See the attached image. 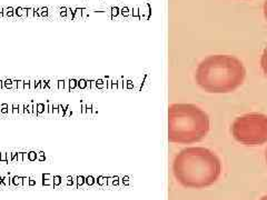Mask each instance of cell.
Masks as SVG:
<instances>
[{"label": "cell", "instance_id": "obj_1", "mask_svg": "<svg viewBox=\"0 0 267 200\" xmlns=\"http://www.w3.org/2000/svg\"><path fill=\"white\" fill-rule=\"evenodd\" d=\"M173 172L182 187L203 189L218 180L221 163L212 150L204 147H187L175 157Z\"/></svg>", "mask_w": 267, "mask_h": 200}, {"label": "cell", "instance_id": "obj_2", "mask_svg": "<svg viewBox=\"0 0 267 200\" xmlns=\"http://www.w3.org/2000/svg\"><path fill=\"white\" fill-rule=\"evenodd\" d=\"M246 69L240 60L230 55H212L196 69V82L209 94H229L243 85Z\"/></svg>", "mask_w": 267, "mask_h": 200}, {"label": "cell", "instance_id": "obj_3", "mask_svg": "<svg viewBox=\"0 0 267 200\" xmlns=\"http://www.w3.org/2000/svg\"><path fill=\"white\" fill-rule=\"evenodd\" d=\"M168 139L179 145H190L207 136L208 115L193 103H174L168 109Z\"/></svg>", "mask_w": 267, "mask_h": 200}, {"label": "cell", "instance_id": "obj_4", "mask_svg": "<svg viewBox=\"0 0 267 200\" xmlns=\"http://www.w3.org/2000/svg\"><path fill=\"white\" fill-rule=\"evenodd\" d=\"M230 130L234 139L243 145L262 146L267 142V116L252 112L237 117Z\"/></svg>", "mask_w": 267, "mask_h": 200}, {"label": "cell", "instance_id": "obj_5", "mask_svg": "<svg viewBox=\"0 0 267 200\" xmlns=\"http://www.w3.org/2000/svg\"><path fill=\"white\" fill-rule=\"evenodd\" d=\"M260 68L263 70L264 75L267 77V47L264 49V52L260 58Z\"/></svg>", "mask_w": 267, "mask_h": 200}, {"label": "cell", "instance_id": "obj_6", "mask_svg": "<svg viewBox=\"0 0 267 200\" xmlns=\"http://www.w3.org/2000/svg\"><path fill=\"white\" fill-rule=\"evenodd\" d=\"M43 178V186H51L54 187V177L50 174H43L41 176Z\"/></svg>", "mask_w": 267, "mask_h": 200}, {"label": "cell", "instance_id": "obj_7", "mask_svg": "<svg viewBox=\"0 0 267 200\" xmlns=\"http://www.w3.org/2000/svg\"><path fill=\"white\" fill-rule=\"evenodd\" d=\"M10 186H13V187H21L22 186V177L21 176H15V177H12V178H11Z\"/></svg>", "mask_w": 267, "mask_h": 200}, {"label": "cell", "instance_id": "obj_8", "mask_svg": "<svg viewBox=\"0 0 267 200\" xmlns=\"http://www.w3.org/2000/svg\"><path fill=\"white\" fill-rule=\"evenodd\" d=\"M27 13H28V9L27 8H22V7H18V8L15 9V16L17 17H27Z\"/></svg>", "mask_w": 267, "mask_h": 200}, {"label": "cell", "instance_id": "obj_9", "mask_svg": "<svg viewBox=\"0 0 267 200\" xmlns=\"http://www.w3.org/2000/svg\"><path fill=\"white\" fill-rule=\"evenodd\" d=\"M66 185L68 187H72L74 185L77 187V177H72V176H68L66 178Z\"/></svg>", "mask_w": 267, "mask_h": 200}, {"label": "cell", "instance_id": "obj_10", "mask_svg": "<svg viewBox=\"0 0 267 200\" xmlns=\"http://www.w3.org/2000/svg\"><path fill=\"white\" fill-rule=\"evenodd\" d=\"M15 16V8L7 7L4 8V17H13Z\"/></svg>", "mask_w": 267, "mask_h": 200}, {"label": "cell", "instance_id": "obj_11", "mask_svg": "<svg viewBox=\"0 0 267 200\" xmlns=\"http://www.w3.org/2000/svg\"><path fill=\"white\" fill-rule=\"evenodd\" d=\"M36 11H37L39 17H47V16H48V8H47V7L37 8L36 9Z\"/></svg>", "mask_w": 267, "mask_h": 200}, {"label": "cell", "instance_id": "obj_12", "mask_svg": "<svg viewBox=\"0 0 267 200\" xmlns=\"http://www.w3.org/2000/svg\"><path fill=\"white\" fill-rule=\"evenodd\" d=\"M62 182V177L61 176H54V188L59 187Z\"/></svg>", "mask_w": 267, "mask_h": 200}, {"label": "cell", "instance_id": "obj_13", "mask_svg": "<svg viewBox=\"0 0 267 200\" xmlns=\"http://www.w3.org/2000/svg\"><path fill=\"white\" fill-rule=\"evenodd\" d=\"M1 179H2V186H6V187H10L11 177H9V176H4V177H1Z\"/></svg>", "mask_w": 267, "mask_h": 200}, {"label": "cell", "instance_id": "obj_14", "mask_svg": "<svg viewBox=\"0 0 267 200\" xmlns=\"http://www.w3.org/2000/svg\"><path fill=\"white\" fill-rule=\"evenodd\" d=\"M2 88H6V89H11V88H12V79H9V78H7V79L4 81V86H2Z\"/></svg>", "mask_w": 267, "mask_h": 200}, {"label": "cell", "instance_id": "obj_15", "mask_svg": "<svg viewBox=\"0 0 267 200\" xmlns=\"http://www.w3.org/2000/svg\"><path fill=\"white\" fill-rule=\"evenodd\" d=\"M82 17V9L81 8H76L74 9V19Z\"/></svg>", "mask_w": 267, "mask_h": 200}, {"label": "cell", "instance_id": "obj_16", "mask_svg": "<svg viewBox=\"0 0 267 200\" xmlns=\"http://www.w3.org/2000/svg\"><path fill=\"white\" fill-rule=\"evenodd\" d=\"M86 82H87V80H85V79H79V80H77V88H79V89H85Z\"/></svg>", "mask_w": 267, "mask_h": 200}, {"label": "cell", "instance_id": "obj_17", "mask_svg": "<svg viewBox=\"0 0 267 200\" xmlns=\"http://www.w3.org/2000/svg\"><path fill=\"white\" fill-rule=\"evenodd\" d=\"M85 183V177L84 176H77V188H80Z\"/></svg>", "mask_w": 267, "mask_h": 200}, {"label": "cell", "instance_id": "obj_18", "mask_svg": "<svg viewBox=\"0 0 267 200\" xmlns=\"http://www.w3.org/2000/svg\"><path fill=\"white\" fill-rule=\"evenodd\" d=\"M77 88V79H69V90L76 89Z\"/></svg>", "mask_w": 267, "mask_h": 200}, {"label": "cell", "instance_id": "obj_19", "mask_svg": "<svg viewBox=\"0 0 267 200\" xmlns=\"http://www.w3.org/2000/svg\"><path fill=\"white\" fill-rule=\"evenodd\" d=\"M28 160H29V161H35V160H37V153H36V151H29V152H28Z\"/></svg>", "mask_w": 267, "mask_h": 200}, {"label": "cell", "instance_id": "obj_20", "mask_svg": "<svg viewBox=\"0 0 267 200\" xmlns=\"http://www.w3.org/2000/svg\"><path fill=\"white\" fill-rule=\"evenodd\" d=\"M66 107L67 106H62V105H58V115L64 117L65 116V111H66Z\"/></svg>", "mask_w": 267, "mask_h": 200}, {"label": "cell", "instance_id": "obj_21", "mask_svg": "<svg viewBox=\"0 0 267 200\" xmlns=\"http://www.w3.org/2000/svg\"><path fill=\"white\" fill-rule=\"evenodd\" d=\"M37 111H38V116L43 115V111H45L43 103H37Z\"/></svg>", "mask_w": 267, "mask_h": 200}, {"label": "cell", "instance_id": "obj_22", "mask_svg": "<svg viewBox=\"0 0 267 200\" xmlns=\"http://www.w3.org/2000/svg\"><path fill=\"white\" fill-rule=\"evenodd\" d=\"M12 115H19V103H12Z\"/></svg>", "mask_w": 267, "mask_h": 200}, {"label": "cell", "instance_id": "obj_23", "mask_svg": "<svg viewBox=\"0 0 267 200\" xmlns=\"http://www.w3.org/2000/svg\"><path fill=\"white\" fill-rule=\"evenodd\" d=\"M37 160L38 161H45L46 160V157H45V152L43 151H39L37 153Z\"/></svg>", "mask_w": 267, "mask_h": 200}, {"label": "cell", "instance_id": "obj_24", "mask_svg": "<svg viewBox=\"0 0 267 200\" xmlns=\"http://www.w3.org/2000/svg\"><path fill=\"white\" fill-rule=\"evenodd\" d=\"M57 88H58L59 90H64L65 89V79L57 81Z\"/></svg>", "mask_w": 267, "mask_h": 200}, {"label": "cell", "instance_id": "obj_25", "mask_svg": "<svg viewBox=\"0 0 267 200\" xmlns=\"http://www.w3.org/2000/svg\"><path fill=\"white\" fill-rule=\"evenodd\" d=\"M30 177H22V187H29Z\"/></svg>", "mask_w": 267, "mask_h": 200}, {"label": "cell", "instance_id": "obj_26", "mask_svg": "<svg viewBox=\"0 0 267 200\" xmlns=\"http://www.w3.org/2000/svg\"><path fill=\"white\" fill-rule=\"evenodd\" d=\"M23 90H30V79L23 80Z\"/></svg>", "mask_w": 267, "mask_h": 200}, {"label": "cell", "instance_id": "obj_27", "mask_svg": "<svg viewBox=\"0 0 267 200\" xmlns=\"http://www.w3.org/2000/svg\"><path fill=\"white\" fill-rule=\"evenodd\" d=\"M28 9V13H27V17L28 18H32L35 17V8L30 7V8H27Z\"/></svg>", "mask_w": 267, "mask_h": 200}, {"label": "cell", "instance_id": "obj_28", "mask_svg": "<svg viewBox=\"0 0 267 200\" xmlns=\"http://www.w3.org/2000/svg\"><path fill=\"white\" fill-rule=\"evenodd\" d=\"M59 13H60V16L61 17H67V8L66 7H61V8L59 9Z\"/></svg>", "mask_w": 267, "mask_h": 200}, {"label": "cell", "instance_id": "obj_29", "mask_svg": "<svg viewBox=\"0 0 267 200\" xmlns=\"http://www.w3.org/2000/svg\"><path fill=\"white\" fill-rule=\"evenodd\" d=\"M70 116H71V109H70V106H67V107H66V111H65V116H64V117L68 118V117H70Z\"/></svg>", "mask_w": 267, "mask_h": 200}, {"label": "cell", "instance_id": "obj_30", "mask_svg": "<svg viewBox=\"0 0 267 200\" xmlns=\"http://www.w3.org/2000/svg\"><path fill=\"white\" fill-rule=\"evenodd\" d=\"M85 182L88 185V186H91L93 183V178L91 177V176H89V177H87V178H85Z\"/></svg>", "mask_w": 267, "mask_h": 200}, {"label": "cell", "instance_id": "obj_31", "mask_svg": "<svg viewBox=\"0 0 267 200\" xmlns=\"http://www.w3.org/2000/svg\"><path fill=\"white\" fill-rule=\"evenodd\" d=\"M27 110H28V113H29V115H32V110H34V107H32V100L28 103V106H27Z\"/></svg>", "mask_w": 267, "mask_h": 200}, {"label": "cell", "instance_id": "obj_32", "mask_svg": "<svg viewBox=\"0 0 267 200\" xmlns=\"http://www.w3.org/2000/svg\"><path fill=\"white\" fill-rule=\"evenodd\" d=\"M67 17H69L70 19H74V9L67 8Z\"/></svg>", "mask_w": 267, "mask_h": 200}, {"label": "cell", "instance_id": "obj_33", "mask_svg": "<svg viewBox=\"0 0 267 200\" xmlns=\"http://www.w3.org/2000/svg\"><path fill=\"white\" fill-rule=\"evenodd\" d=\"M1 112L2 113H8V105L7 103H2L1 105Z\"/></svg>", "mask_w": 267, "mask_h": 200}, {"label": "cell", "instance_id": "obj_34", "mask_svg": "<svg viewBox=\"0 0 267 200\" xmlns=\"http://www.w3.org/2000/svg\"><path fill=\"white\" fill-rule=\"evenodd\" d=\"M32 107H34V110H32V115L38 116V111H37V102L32 100Z\"/></svg>", "mask_w": 267, "mask_h": 200}, {"label": "cell", "instance_id": "obj_35", "mask_svg": "<svg viewBox=\"0 0 267 200\" xmlns=\"http://www.w3.org/2000/svg\"><path fill=\"white\" fill-rule=\"evenodd\" d=\"M0 161L7 162V152H1V153H0Z\"/></svg>", "mask_w": 267, "mask_h": 200}, {"label": "cell", "instance_id": "obj_36", "mask_svg": "<svg viewBox=\"0 0 267 200\" xmlns=\"http://www.w3.org/2000/svg\"><path fill=\"white\" fill-rule=\"evenodd\" d=\"M36 89V80L30 79V90H35Z\"/></svg>", "mask_w": 267, "mask_h": 200}, {"label": "cell", "instance_id": "obj_37", "mask_svg": "<svg viewBox=\"0 0 267 200\" xmlns=\"http://www.w3.org/2000/svg\"><path fill=\"white\" fill-rule=\"evenodd\" d=\"M23 111H25V105L19 103V115H23Z\"/></svg>", "mask_w": 267, "mask_h": 200}, {"label": "cell", "instance_id": "obj_38", "mask_svg": "<svg viewBox=\"0 0 267 200\" xmlns=\"http://www.w3.org/2000/svg\"><path fill=\"white\" fill-rule=\"evenodd\" d=\"M17 162H23L22 152H18V155H17Z\"/></svg>", "mask_w": 267, "mask_h": 200}, {"label": "cell", "instance_id": "obj_39", "mask_svg": "<svg viewBox=\"0 0 267 200\" xmlns=\"http://www.w3.org/2000/svg\"><path fill=\"white\" fill-rule=\"evenodd\" d=\"M36 186V179L34 177H30V180H29V187H34Z\"/></svg>", "mask_w": 267, "mask_h": 200}, {"label": "cell", "instance_id": "obj_40", "mask_svg": "<svg viewBox=\"0 0 267 200\" xmlns=\"http://www.w3.org/2000/svg\"><path fill=\"white\" fill-rule=\"evenodd\" d=\"M17 89L23 90V80H18V87Z\"/></svg>", "mask_w": 267, "mask_h": 200}, {"label": "cell", "instance_id": "obj_41", "mask_svg": "<svg viewBox=\"0 0 267 200\" xmlns=\"http://www.w3.org/2000/svg\"><path fill=\"white\" fill-rule=\"evenodd\" d=\"M54 87V81L52 80H47V88L46 89H51Z\"/></svg>", "mask_w": 267, "mask_h": 200}, {"label": "cell", "instance_id": "obj_42", "mask_svg": "<svg viewBox=\"0 0 267 200\" xmlns=\"http://www.w3.org/2000/svg\"><path fill=\"white\" fill-rule=\"evenodd\" d=\"M263 10H264V16H265V18H266V20H267V0H265Z\"/></svg>", "mask_w": 267, "mask_h": 200}, {"label": "cell", "instance_id": "obj_43", "mask_svg": "<svg viewBox=\"0 0 267 200\" xmlns=\"http://www.w3.org/2000/svg\"><path fill=\"white\" fill-rule=\"evenodd\" d=\"M52 110H54V105L49 101V107H48V113L49 115H52Z\"/></svg>", "mask_w": 267, "mask_h": 200}, {"label": "cell", "instance_id": "obj_44", "mask_svg": "<svg viewBox=\"0 0 267 200\" xmlns=\"http://www.w3.org/2000/svg\"><path fill=\"white\" fill-rule=\"evenodd\" d=\"M7 162H12V156H11V152H7Z\"/></svg>", "mask_w": 267, "mask_h": 200}, {"label": "cell", "instance_id": "obj_45", "mask_svg": "<svg viewBox=\"0 0 267 200\" xmlns=\"http://www.w3.org/2000/svg\"><path fill=\"white\" fill-rule=\"evenodd\" d=\"M52 115H58V105H54V110H52Z\"/></svg>", "mask_w": 267, "mask_h": 200}, {"label": "cell", "instance_id": "obj_46", "mask_svg": "<svg viewBox=\"0 0 267 200\" xmlns=\"http://www.w3.org/2000/svg\"><path fill=\"white\" fill-rule=\"evenodd\" d=\"M86 111H87V106L85 103H82L81 105V113H86Z\"/></svg>", "mask_w": 267, "mask_h": 200}, {"label": "cell", "instance_id": "obj_47", "mask_svg": "<svg viewBox=\"0 0 267 200\" xmlns=\"http://www.w3.org/2000/svg\"><path fill=\"white\" fill-rule=\"evenodd\" d=\"M17 87H18V80L17 79H12V88L17 89Z\"/></svg>", "mask_w": 267, "mask_h": 200}, {"label": "cell", "instance_id": "obj_48", "mask_svg": "<svg viewBox=\"0 0 267 200\" xmlns=\"http://www.w3.org/2000/svg\"><path fill=\"white\" fill-rule=\"evenodd\" d=\"M65 89L69 90V79H65Z\"/></svg>", "mask_w": 267, "mask_h": 200}, {"label": "cell", "instance_id": "obj_49", "mask_svg": "<svg viewBox=\"0 0 267 200\" xmlns=\"http://www.w3.org/2000/svg\"><path fill=\"white\" fill-rule=\"evenodd\" d=\"M36 89H41V81L40 80L36 81Z\"/></svg>", "mask_w": 267, "mask_h": 200}, {"label": "cell", "instance_id": "obj_50", "mask_svg": "<svg viewBox=\"0 0 267 200\" xmlns=\"http://www.w3.org/2000/svg\"><path fill=\"white\" fill-rule=\"evenodd\" d=\"M17 155H18V152H11V156H12V161L13 162L17 161Z\"/></svg>", "mask_w": 267, "mask_h": 200}, {"label": "cell", "instance_id": "obj_51", "mask_svg": "<svg viewBox=\"0 0 267 200\" xmlns=\"http://www.w3.org/2000/svg\"><path fill=\"white\" fill-rule=\"evenodd\" d=\"M41 81V89L47 88V80H40Z\"/></svg>", "mask_w": 267, "mask_h": 200}, {"label": "cell", "instance_id": "obj_52", "mask_svg": "<svg viewBox=\"0 0 267 200\" xmlns=\"http://www.w3.org/2000/svg\"><path fill=\"white\" fill-rule=\"evenodd\" d=\"M8 113L12 115V105H8Z\"/></svg>", "mask_w": 267, "mask_h": 200}, {"label": "cell", "instance_id": "obj_53", "mask_svg": "<svg viewBox=\"0 0 267 200\" xmlns=\"http://www.w3.org/2000/svg\"><path fill=\"white\" fill-rule=\"evenodd\" d=\"M22 157H23V161L28 160V152H22Z\"/></svg>", "mask_w": 267, "mask_h": 200}, {"label": "cell", "instance_id": "obj_54", "mask_svg": "<svg viewBox=\"0 0 267 200\" xmlns=\"http://www.w3.org/2000/svg\"><path fill=\"white\" fill-rule=\"evenodd\" d=\"M86 112H87V113H90V112H91V106H90V105L87 106V111H86Z\"/></svg>", "mask_w": 267, "mask_h": 200}, {"label": "cell", "instance_id": "obj_55", "mask_svg": "<svg viewBox=\"0 0 267 200\" xmlns=\"http://www.w3.org/2000/svg\"><path fill=\"white\" fill-rule=\"evenodd\" d=\"M0 16H4V7H0Z\"/></svg>", "mask_w": 267, "mask_h": 200}, {"label": "cell", "instance_id": "obj_56", "mask_svg": "<svg viewBox=\"0 0 267 200\" xmlns=\"http://www.w3.org/2000/svg\"><path fill=\"white\" fill-rule=\"evenodd\" d=\"M98 182L102 183V182H104V178H102V177H99V181H98Z\"/></svg>", "mask_w": 267, "mask_h": 200}, {"label": "cell", "instance_id": "obj_57", "mask_svg": "<svg viewBox=\"0 0 267 200\" xmlns=\"http://www.w3.org/2000/svg\"><path fill=\"white\" fill-rule=\"evenodd\" d=\"M259 200H267V195H265V196H263V197H262V198H260V199H259Z\"/></svg>", "mask_w": 267, "mask_h": 200}, {"label": "cell", "instance_id": "obj_58", "mask_svg": "<svg viewBox=\"0 0 267 200\" xmlns=\"http://www.w3.org/2000/svg\"><path fill=\"white\" fill-rule=\"evenodd\" d=\"M2 86H4V81L0 80V89H2Z\"/></svg>", "mask_w": 267, "mask_h": 200}, {"label": "cell", "instance_id": "obj_59", "mask_svg": "<svg viewBox=\"0 0 267 200\" xmlns=\"http://www.w3.org/2000/svg\"><path fill=\"white\" fill-rule=\"evenodd\" d=\"M0 185H2V179H1V177H0Z\"/></svg>", "mask_w": 267, "mask_h": 200}, {"label": "cell", "instance_id": "obj_60", "mask_svg": "<svg viewBox=\"0 0 267 200\" xmlns=\"http://www.w3.org/2000/svg\"><path fill=\"white\" fill-rule=\"evenodd\" d=\"M266 160H267V150H266Z\"/></svg>", "mask_w": 267, "mask_h": 200}]
</instances>
